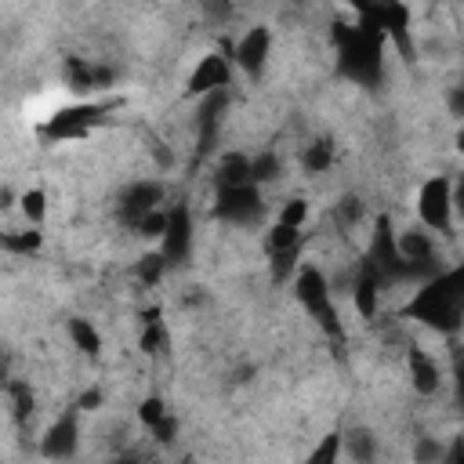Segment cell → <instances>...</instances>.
<instances>
[{
    "instance_id": "ac0fdd59",
    "label": "cell",
    "mask_w": 464,
    "mask_h": 464,
    "mask_svg": "<svg viewBox=\"0 0 464 464\" xmlns=\"http://www.w3.org/2000/svg\"><path fill=\"white\" fill-rule=\"evenodd\" d=\"M141 319H145L141 348H145V352H152V355H156V352H163V348H167V330L160 326V312H156V308H149Z\"/></svg>"
},
{
    "instance_id": "8fae6325",
    "label": "cell",
    "mask_w": 464,
    "mask_h": 464,
    "mask_svg": "<svg viewBox=\"0 0 464 464\" xmlns=\"http://www.w3.org/2000/svg\"><path fill=\"white\" fill-rule=\"evenodd\" d=\"M268 47H272V29H268V25H254V29H246V36L236 44L232 62H236L246 76H257V72L265 69Z\"/></svg>"
},
{
    "instance_id": "9a60e30c",
    "label": "cell",
    "mask_w": 464,
    "mask_h": 464,
    "mask_svg": "<svg viewBox=\"0 0 464 464\" xmlns=\"http://www.w3.org/2000/svg\"><path fill=\"white\" fill-rule=\"evenodd\" d=\"M410 377H413V388H417L420 395H435L439 384H442V373H439L435 359H428L420 348L410 352Z\"/></svg>"
},
{
    "instance_id": "30bf717a",
    "label": "cell",
    "mask_w": 464,
    "mask_h": 464,
    "mask_svg": "<svg viewBox=\"0 0 464 464\" xmlns=\"http://www.w3.org/2000/svg\"><path fill=\"white\" fill-rule=\"evenodd\" d=\"M163 257L170 265H181L188 257V246H192V218H188V207L178 203L170 214H167V228H163Z\"/></svg>"
},
{
    "instance_id": "836d02e7",
    "label": "cell",
    "mask_w": 464,
    "mask_h": 464,
    "mask_svg": "<svg viewBox=\"0 0 464 464\" xmlns=\"http://www.w3.org/2000/svg\"><path fill=\"white\" fill-rule=\"evenodd\" d=\"M174 431H178V420H170V417H163V420L152 428V435H156L160 442H170V439H174Z\"/></svg>"
},
{
    "instance_id": "6da1fadb",
    "label": "cell",
    "mask_w": 464,
    "mask_h": 464,
    "mask_svg": "<svg viewBox=\"0 0 464 464\" xmlns=\"http://www.w3.org/2000/svg\"><path fill=\"white\" fill-rule=\"evenodd\" d=\"M406 319H417L439 334H457L464 326V265L439 268L420 279V290L402 304Z\"/></svg>"
},
{
    "instance_id": "4316f807",
    "label": "cell",
    "mask_w": 464,
    "mask_h": 464,
    "mask_svg": "<svg viewBox=\"0 0 464 464\" xmlns=\"http://www.w3.org/2000/svg\"><path fill=\"white\" fill-rule=\"evenodd\" d=\"M167 265H170V261L163 257V250H160V254H145V257L138 261V279H141V283H156Z\"/></svg>"
},
{
    "instance_id": "f1b7e54d",
    "label": "cell",
    "mask_w": 464,
    "mask_h": 464,
    "mask_svg": "<svg viewBox=\"0 0 464 464\" xmlns=\"http://www.w3.org/2000/svg\"><path fill=\"white\" fill-rule=\"evenodd\" d=\"M362 218V203L355 199V196H344L341 203H337V221L341 225H355Z\"/></svg>"
},
{
    "instance_id": "8d00e7d4",
    "label": "cell",
    "mask_w": 464,
    "mask_h": 464,
    "mask_svg": "<svg viewBox=\"0 0 464 464\" xmlns=\"http://www.w3.org/2000/svg\"><path fill=\"white\" fill-rule=\"evenodd\" d=\"M453 207L464 214V174L457 178V185H453Z\"/></svg>"
},
{
    "instance_id": "ffe728a7",
    "label": "cell",
    "mask_w": 464,
    "mask_h": 464,
    "mask_svg": "<svg viewBox=\"0 0 464 464\" xmlns=\"http://www.w3.org/2000/svg\"><path fill=\"white\" fill-rule=\"evenodd\" d=\"M330 163H334V145L330 141H312L308 152H304V170L308 174H323Z\"/></svg>"
},
{
    "instance_id": "8992f818",
    "label": "cell",
    "mask_w": 464,
    "mask_h": 464,
    "mask_svg": "<svg viewBox=\"0 0 464 464\" xmlns=\"http://www.w3.org/2000/svg\"><path fill=\"white\" fill-rule=\"evenodd\" d=\"M381 276L384 283L392 279H413L410 276V261L399 254V239H395V228L388 218H377V232H373V243H370V257H366Z\"/></svg>"
},
{
    "instance_id": "74e56055",
    "label": "cell",
    "mask_w": 464,
    "mask_h": 464,
    "mask_svg": "<svg viewBox=\"0 0 464 464\" xmlns=\"http://www.w3.org/2000/svg\"><path fill=\"white\" fill-rule=\"evenodd\" d=\"M457 395H460V402H464V366L457 370Z\"/></svg>"
},
{
    "instance_id": "e0dca14e",
    "label": "cell",
    "mask_w": 464,
    "mask_h": 464,
    "mask_svg": "<svg viewBox=\"0 0 464 464\" xmlns=\"http://www.w3.org/2000/svg\"><path fill=\"white\" fill-rule=\"evenodd\" d=\"M69 337H72V344H76L80 352H87V355H98V352H102V337H98V330H94L87 319H69Z\"/></svg>"
},
{
    "instance_id": "d590c367",
    "label": "cell",
    "mask_w": 464,
    "mask_h": 464,
    "mask_svg": "<svg viewBox=\"0 0 464 464\" xmlns=\"http://www.w3.org/2000/svg\"><path fill=\"white\" fill-rule=\"evenodd\" d=\"M450 112L453 116H464V87H453L450 91Z\"/></svg>"
},
{
    "instance_id": "f35d334b",
    "label": "cell",
    "mask_w": 464,
    "mask_h": 464,
    "mask_svg": "<svg viewBox=\"0 0 464 464\" xmlns=\"http://www.w3.org/2000/svg\"><path fill=\"white\" fill-rule=\"evenodd\" d=\"M457 149H460V152H464V130H460V134H457Z\"/></svg>"
},
{
    "instance_id": "484cf974",
    "label": "cell",
    "mask_w": 464,
    "mask_h": 464,
    "mask_svg": "<svg viewBox=\"0 0 464 464\" xmlns=\"http://www.w3.org/2000/svg\"><path fill=\"white\" fill-rule=\"evenodd\" d=\"M22 214H25L29 221H44V214H47V196H44V188H25V192H22Z\"/></svg>"
},
{
    "instance_id": "7402d4cb",
    "label": "cell",
    "mask_w": 464,
    "mask_h": 464,
    "mask_svg": "<svg viewBox=\"0 0 464 464\" xmlns=\"http://www.w3.org/2000/svg\"><path fill=\"white\" fill-rule=\"evenodd\" d=\"M297 243H301V228L297 225L276 221V228L268 232V250H286V246H297Z\"/></svg>"
},
{
    "instance_id": "277c9868",
    "label": "cell",
    "mask_w": 464,
    "mask_h": 464,
    "mask_svg": "<svg viewBox=\"0 0 464 464\" xmlns=\"http://www.w3.org/2000/svg\"><path fill=\"white\" fill-rule=\"evenodd\" d=\"M112 105H105V102H80V105H69V109H58L44 127H40V134L44 138H83L94 123H102L105 120V112H109Z\"/></svg>"
},
{
    "instance_id": "d6986e66",
    "label": "cell",
    "mask_w": 464,
    "mask_h": 464,
    "mask_svg": "<svg viewBox=\"0 0 464 464\" xmlns=\"http://www.w3.org/2000/svg\"><path fill=\"white\" fill-rule=\"evenodd\" d=\"M297 257H301V243L297 246H286V250H272V279L276 283H286L290 272L297 268Z\"/></svg>"
},
{
    "instance_id": "83f0119b",
    "label": "cell",
    "mask_w": 464,
    "mask_h": 464,
    "mask_svg": "<svg viewBox=\"0 0 464 464\" xmlns=\"http://www.w3.org/2000/svg\"><path fill=\"white\" fill-rule=\"evenodd\" d=\"M138 417H141V424H145V428H156V424L167 417V410H163V402H160V399H145V402L138 406Z\"/></svg>"
},
{
    "instance_id": "603a6c76",
    "label": "cell",
    "mask_w": 464,
    "mask_h": 464,
    "mask_svg": "<svg viewBox=\"0 0 464 464\" xmlns=\"http://www.w3.org/2000/svg\"><path fill=\"white\" fill-rule=\"evenodd\" d=\"M344 446H348V457H355V460H370L373 453H377V446H373V435L370 431H348V439H344Z\"/></svg>"
},
{
    "instance_id": "f546056e",
    "label": "cell",
    "mask_w": 464,
    "mask_h": 464,
    "mask_svg": "<svg viewBox=\"0 0 464 464\" xmlns=\"http://www.w3.org/2000/svg\"><path fill=\"white\" fill-rule=\"evenodd\" d=\"M304 218H308V203L304 199H290L283 210H279V221H286V225H304Z\"/></svg>"
},
{
    "instance_id": "5b68a950",
    "label": "cell",
    "mask_w": 464,
    "mask_h": 464,
    "mask_svg": "<svg viewBox=\"0 0 464 464\" xmlns=\"http://www.w3.org/2000/svg\"><path fill=\"white\" fill-rule=\"evenodd\" d=\"M453 185H450V178H428L424 185H420V196H417V214H420V221H424V228H431V232H450V225H453Z\"/></svg>"
},
{
    "instance_id": "9c48e42d",
    "label": "cell",
    "mask_w": 464,
    "mask_h": 464,
    "mask_svg": "<svg viewBox=\"0 0 464 464\" xmlns=\"http://www.w3.org/2000/svg\"><path fill=\"white\" fill-rule=\"evenodd\" d=\"M232 83V65L225 54H203L199 65L192 69L188 76V94L203 98V94H214V91H228Z\"/></svg>"
},
{
    "instance_id": "3957f363",
    "label": "cell",
    "mask_w": 464,
    "mask_h": 464,
    "mask_svg": "<svg viewBox=\"0 0 464 464\" xmlns=\"http://www.w3.org/2000/svg\"><path fill=\"white\" fill-rule=\"evenodd\" d=\"M294 294H297V301L304 304V312H308L330 337H344V326H341L337 308H334V301H330V283H326V276H323L315 265L297 268V276H294Z\"/></svg>"
},
{
    "instance_id": "44dd1931",
    "label": "cell",
    "mask_w": 464,
    "mask_h": 464,
    "mask_svg": "<svg viewBox=\"0 0 464 464\" xmlns=\"http://www.w3.org/2000/svg\"><path fill=\"white\" fill-rule=\"evenodd\" d=\"M7 399H11V410H14L18 420H25L33 413V392H29L25 381H11L7 384Z\"/></svg>"
},
{
    "instance_id": "4fadbf2b",
    "label": "cell",
    "mask_w": 464,
    "mask_h": 464,
    "mask_svg": "<svg viewBox=\"0 0 464 464\" xmlns=\"http://www.w3.org/2000/svg\"><path fill=\"white\" fill-rule=\"evenodd\" d=\"M76 442H80L76 417L65 413V417H58V420L47 428V435H44V453H47V457H72V453H76Z\"/></svg>"
},
{
    "instance_id": "1f68e13d",
    "label": "cell",
    "mask_w": 464,
    "mask_h": 464,
    "mask_svg": "<svg viewBox=\"0 0 464 464\" xmlns=\"http://www.w3.org/2000/svg\"><path fill=\"white\" fill-rule=\"evenodd\" d=\"M199 7H203L210 18H218V22L232 18V0H199Z\"/></svg>"
},
{
    "instance_id": "7c38bea8",
    "label": "cell",
    "mask_w": 464,
    "mask_h": 464,
    "mask_svg": "<svg viewBox=\"0 0 464 464\" xmlns=\"http://www.w3.org/2000/svg\"><path fill=\"white\" fill-rule=\"evenodd\" d=\"M381 286H384V276L370 261H362V268L355 276V286H352V301H355V312L362 319H373L377 315V294H381Z\"/></svg>"
},
{
    "instance_id": "d6a6232c",
    "label": "cell",
    "mask_w": 464,
    "mask_h": 464,
    "mask_svg": "<svg viewBox=\"0 0 464 464\" xmlns=\"http://www.w3.org/2000/svg\"><path fill=\"white\" fill-rule=\"evenodd\" d=\"M413 457H417V460H439V457H446V453H442V446H439V442L424 439V442L417 446V453H413Z\"/></svg>"
},
{
    "instance_id": "5bb4252c",
    "label": "cell",
    "mask_w": 464,
    "mask_h": 464,
    "mask_svg": "<svg viewBox=\"0 0 464 464\" xmlns=\"http://www.w3.org/2000/svg\"><path fill=\"white\" fill-rule=\"evenodd\" d=\"M65 83H69L72 91H94V87L112 83V69H105V65H87L83 58H65Z\"/></svg>"
},
{
    "instance_id": "e575fe53",
    "label": "cell",
    "mask_w": 464,
    "mask_h": 464,
    "mask_svg": "<svg viewBox=\"0 0 464 464\" xmlns=\"http://www.w3.org/2000/svg\"><path fill=\"white\" fill-rule=\"evenodd\" d=\"M98 402H102V392H98V388H91V392H83V395H80V402H76V406H80V410H98Z\"/></svg>"
},
{
    "instance_id": "d4e9b609",
    "label": "cell",
    "mask_w": 464,
    "mask_h": 464,
    "mask_svg": "<svg viewBox=\"0 0 464 464\" xmlns=\"http://www.w3.org/2000/svg\"><path fill=\"white\" fill-rule=\"evenodd\" d=\"M250 170H254V181H276L279 178V156L276 152H261L250 160Z\"/></svg>"
},
{
    "instance_id": "cb8c5ba5",
    "label": "cell",
    "mask_w": 464,
    "mask_h": 464,
    "mask_svg": "<svg viewBox=\"0 0 464 464\" xmlns=\"http://www.w3.org/2000/svg\"><path fill=\"white\" fill-rule=\"evenodd\" d=\"M4 250H11V254H36L40 250V232H7L4 236Z\"/></svg>"
},
{
    "instance_id": "7a4b0ae2",
    "label": "cell",
    "mask_w": 464,
    "mask_h": 464,
    "mask_svg": "<svg viewBox=\"0 0 464 464\" xmlns=\"http://www.w3.org/2000/svg\"><path fill=\"white\" fill-rule=\"evenodd\" d=\"M384 33L373 25H334V44H337V69L341 76L373 87L381 80V47H384Z\"/></svg>"
},
{
    "instance_id": "4dcf8cb0",
    "label": "cell",
    "mask_w": 464,
    "mask_h": 464,
    "mask_svg": "<svg viewBox=\"0 0 464 464\" xmlns=\"http://www.w3.org/2000/svg\"><path fill=\"white\" fill-rule=\"evenodd\" d=\"M337 453H341V435H326L323 446L312 450V460H315V464H326V460H334Z\"/></svg>"
},
{
    "instance_id": "2e32d148",
    "label": "cell",
    "mask_w": 464,
    "mask_h": 464,
    "mask_svg": "<svg viewBox=\"0 0 464 464\" xmlns=\"http://www.w3.org/2000/svg\"><path fill=\"white\" fill-rule=\"evenodd\" d=\"M218 188H232V185H250L254 181V170H250V160L243 152H228L221 156L218 163Z\"/></svg>"
},
{
    "instance_id": "52a82bcc",
    "label": "cell",
    "mask_w": 464,
    "mask_h": 464,
    "mask_svg": "<svg viewBox=\"0 0 464 464\" xmlns=\"http://www.w3.org/2000/svg\"><path fill=\"white\" fill-rule=\"evenodd\" d=\"M214 210H218V218L228 221V225H254V221L265 214L257 181H250V185H232V188H218Z\"/></svg>"
},
{
    "instance_id": "ba28073f",
    "label": "cell",
    "mask_w": 464,
    "mask_h": 464,
    "mask_svg": "<svg viewBox=\"0 0 464 464\" xmlns=\"http://www.w3.org/2000/svg\"><path fill=\"white\" fill-rule=\"evenodd\" d=\"M160 199H163V185L160 181H134V185H127L120 192V203H116L120 221L130 225V228H138L141 218L160 207Z\"/></svg>"
}]
</instances>
